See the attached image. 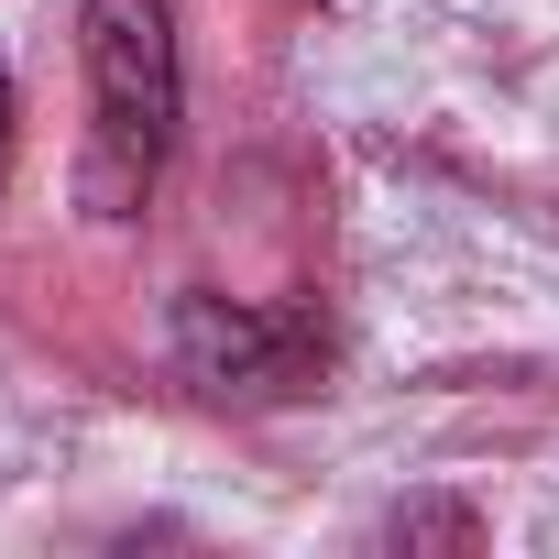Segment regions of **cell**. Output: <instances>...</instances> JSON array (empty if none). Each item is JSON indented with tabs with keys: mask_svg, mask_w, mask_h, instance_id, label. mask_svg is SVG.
I'll list each match as a JSON object with an SVG mask.
<instances>
[{
	"mask_svg": "<svg viewBox=\"0 0 559 559\" xmlns=\"http://www.w3.org/2000/svg\"><path fill=\"white\" fill-rule=\"evenodd\" d=\"M78 56H88L78 209L88 219H143V198L176 154V23H165V0H88Z\"/></svg>",
	"mask_w": 559,
	"mask_h": 559,
	"instance_id": "obj_1",
	"label": "cell"
},
{
	"mask_svg": "<svg viewBox=\"0 0 559 559\" xmlns=\"http://www.w3.org/2000/svg\"><path fill=\"white\" fill-rule=\"evenodd\" d=\"M176 362L198 395L230 406H274V395H308L330 341L308 308H241V297H176Z\"/></svg>",
	"mask_w": 559,
	"mask_h": 559,
	"instance_id": "obj_2",
	"label": "cell"
},
{
	"mask_svg": "<svg viewBox=\"0 0 559 559\" xmlns=\"http://www.w3.org/2000/svg\"><path fill=\"white\" fill-rule=\"evenodd\" d=\"M384 537H395V548H472L483 526H472L461 504H395V526H384Z\"/></svg>",
	"mask_w": 559,
	"mask_h": 559,
	"instance_id": "obj_3",
	"label": "cell"
},
{
	"mask_svg": "<svg viewBox=\"0 0 559 559\" xmlns=\"http://www.w3.org/2000/svg\"><path fill=\"white\" fill-rule=\"evenodd\" d=\"M12 121H23V99H12V67H0V176H12Z\"/></svg>",
	"mask_w": 559,
	"mask_h": 559,
	"instance_id": "obj_4",
	"label": "cell"
}]
</instances>
